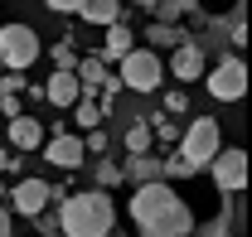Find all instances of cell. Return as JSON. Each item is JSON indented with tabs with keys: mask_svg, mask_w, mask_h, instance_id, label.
<instances>
[{
	"mask_svg": "<svg viewBox=\"0 0 252 237\" xmlns=\"http://www.w3.org/2000/svg\"><path fill=\"white\" fill-rule=\"evenodd\" d=\"M131 223L141 228V237H189L194 233V213L189 204L170 189V179H156V184H136L131 194Z\"/></svg>",
	"mask_w": 252,
	"mask_h": 237,
	"instance_id": "1",
	"label": "cell"
},
{
	"mask_svg": "<svg viewBox=\"0 0 252 237\" xmlns=\"http://www.w3.org/2000/svg\"><path fill=\"white\" fill-rule=\"evenodd\" d=\"M117 228V208L107 189H83V194H68L59 204V233L63 237H107Z\"/></svg>",
	"mask_w": 252,
	"mask_h": 237,
	"instance_id": "2",
	"label": "cell"
},
{
	"mask_svg": "<svg viewBox=\"0 0 252 237\" xmlns=\"http://www.w3.org/2000/svg\"><path fill=\"white\" fill-rule=\"evenodd\" d=\"M180 155H185L189 165H194V175H204V165L214 160L223 150V126H219V117H199V121H189L185 131H180Z\"/></svg>",
	"mask_w": 252,
	"mask_h": 237,
	"instance_id": "3",
	"label": "cell"
},
{
	"mask_svg": "<svg viewBox=\"0 0 252 237\" xmlns=\"http://www.w3.org/2000/svg\"><path fill=\"white\" fill-rule=\"evenodd\" d=\"M39 59V34L30 25H0V63H5V73H25L30 63Z\"/></svg>",
	"mask_w": 252,
	"mask_h": 237,
	"instance_id": "4",
	"label": "cell"
},
{
	"mask_svg": "<svg viewBox=\"0 0 252 237\" xmlns=\"http://www.w3.org/2000/svg\"><path fill=\"white\" fill-rule=\"evenodd\" d=\"M204 88L214 102H243V92H248V63L238 59V54H228L209 68V78H204Z\"/></svg>",
	"mask_w": 252,
	"mask_h": 237,
	"instance_id": "5",
	"label": "cell"
},
{
	"mask_svg": "<svg viewBox=\"0 0 252 237\" xmlns=\"http://www.w3.org/2000/svg\"><path fill=\"white\" fill-rule=\"evenodd\" d=\"M117 68H122V73H117V83L131 88V92H156L160 83H165V68H160V59L151 54V49H131Z\"/></svg>",
	"mask_w": 252,
	"mask_h": 237,
	"instance_id": "6",
	"label": "cell"
},
{
	"mask_svg": "<svg viewBox=\"0 0 252 237\" xmlns=\"http://www.w3.org/2000/svg\"><path fill=\"white\" fill-rule=\"evenodd\" d=\"M209 170H214L219 194H243V189H248V150L243 146H223L219 155L209 160Z\"/></svg>",
	"mask_w": 252,
	"mask_h": 237,
	"instance_id": "7",
	"label": "cell"
},
{
	"mask_svg": "<svg viewBox=\"0 0 252 237\" xmlns=\"http://www.w3.org/2000/svg\"><path fill=\"white\" fill-rule=\"evenodd\" d=\"M5 199H10V213L34 218V213H44V208H49V179H15Z\"/></svg>",
	"mask_w": 252,
	"mask_h": 237,
	"instance_id": "8",
	"label": "cell"
},
{
	"mask_svg": "<svg viewBox=\"0 0 252 237\" xmlns=\"http://www.w3.org/2000/svg\"><path fill=\"white\" fill-rule=\"evenodd\" d=\"M44 155H49V165H59V170H83L88 165V150H83V136H49V146H44Z\"/></svg>",
	"mask_w": 252,
	"mask_h": 237,
	"instance_id": "9",
	"label": "cell"
},
{
	"mask_svg": "<svg viewBox=\"0 0 252 237\" xmlns=\"http://www.w3.org/2000/svg\"><path fill=\"white\" fill-rule=\"evenodd\" d=\"M170 73H175L180 83H194V78H204V44H199V39L180 44V49L170 54Z\"/></svg>",
	"mask_w": 252,
	"mask_h": 237,
	"instance_id": "10",
	"label": "cell"
},
{
	"mask_svg": "<svg viewBox=\"0 0 252 237\" xmlns=\"http://www.w3.org/2000/svg\"><path fill=\"white\" fill-rule=\"evenodd\" d=\"M5 146L15 150V155L39 150V146H44V121H39V117H15V121H10V141H5Z\"/></svg>",
	"mask_w": 252,
	"mask_h": 237,
	"instance_id": "11",
	"label": "cell"
},
{
	"mask_svg": "<svg viewBox=\"0 0 252 237\" xmlns=\"http://www.w3.org/2000/svg\"><path fill=\"white\" fill-rule=\"evenodd\" d=\"M78 97H83V92H78V78L63 73V68H54V73H49V88H44V102H49V107H63V112H73Z\"/></svg>",
	"mask_w": 252,
	"mask_h": 237,
	"instance_id": "12",
	"label": "cell"
},
{
	"mask_svg": "<svg viewBox=\"0 0 252 237\" xmlns=\"http://www.w3.org/2000/svg\"><path fill=\"white\" fill-rule=\"evenodd\" d=\"M126 54H131V25L117 20V25H107V44L97 49V59L102 63H122Z\"/></svg>",
	"mask_w": 252,
	"mask_h": 237,
	"instance_id": "13",
	"label": "cell"
},
{
	"mask_svg": "<svg viewBox=\"0 0 252 237\" xmlns=\"http://www.w3.org/2000/svg\"><path fill=\"white\" fill-rule=\"evenodd\" d=\"M122 179H131V184H156V179H165L160 175V155H151V150L146 155H131L122 165Z\"/></svg>",
	"mask_w": 252,
	"mask_h": 237,
	"instance_id": "14",
	"label": "cell"
},
{
	"mask_svg": "<svg viewBox=\"0 0 252 237\" xmlns=\"http://www.w3.org/2000/svg\"><path fill=\"white\" fill-rule=\"evenodd\" d=\"M78 15H83L88 25H102V30H107V25H117V20H122V0H88Z\"/></svg>",
	"mask_w": 252,
	"mask_h": 237,
	"instance_id": "15",
	"label": "cell"
},
{
	"mask_svg": "<svg viewBox=\"0 0 252 237\" xmlns=\"http://www.w3.org/2000/svg\"><path fill=\"white\" fill-rule=\"evenodd\" d=\"M151 15H156V25H180L185 15H199V0H160Z\"/></svg>",
	"mask_w": 252,
	"mask_h": 237,
	"instance_id": "16",
	"label": "cell"
},
{
	"mask_svg": "<svg viewBox=\"0 0 252 237\" xmlns=\"http://www.w3.org/2000/svg\"><path fill=\"white\" fill-rule=\"evenodd\" d=\"M189 39H194V34L180 30V25H156V20H151V30H146V44H165V49H180Z\"/></svg>",
	"mask_w": 252,
	"mask_h": 237,
	"instance_id": "17",
	"label": "cell"
},
{
	"mask_svg": "<svg viewBox=\"0 0 252 237\" xmlns=\"http://www.w3.org/2000/svg\"><path fill=\"white\" fill-rule=\"evenodd\" d=\"M151 146H156V141H151V126H146V117H136L126 126V155H146Z\"/></svg>",
	"mask_w": 252,
	"mask_h": 237,
	"instance_id": "18",
	"label": "cell"
},
{
	"mask_svg": "<svg viewBox=\"0 0 252 237\" xmlns=\"http://www.w3.org/2000/svg\"><path fill=\"white\" fill-rule=\"evenodd\" d=\"M146 126H151V141H160V146H175L180 141V126L165 117V112H156V117H146Z\"/></svg>",
	"mask_w": 252,
	"mask_h": 237,
	"instance_id": "19",
	"label": "cell"
},
{
	"mask_svg": "<svg viewBox=\"0 0 252 237\" xmlns=\"http://www.w3.org/2000/svg\"><path fill=\"white\" fill-rule=\"evenodd\" d=\"M73 121H78V126H83V131H97V126H102V107H97V102H88V97H78V102H73Z\"/></svg>",
	"mask_w": 252,
	"mask_h": 237,
	"instance_id": "20",
	"label": "cell"
},
{
	"mask_svg": "<svg viewBox=\"0 0 252 237\" xmlns=\"http://www.w3.org/2000/svg\"><path fill=\"white\" fill-rule=\"evenodd\" d=\"M160 175L165 179H194V165L175 150V155H160Z\"/></svg>",
	"mask_w": 252,
	"mask_h": 237,
	"instance_id": "21",
	"label": "cell"
},
{
	"mask_svg": "<svg viewBox=\"0 0 252 237\" xmlns=\"http://www.w3.org/2000/svg\"><path fill=\"white\" fill-rule=\"evenodd\" d=\"M117 184H122V165L97 155V189H117Z\"/></svg>",
	"mask_w": 252,
	"mask_h": 237,
	"instance_id": "22",
	"label": "cell"
},
{
	"mask_svg": "<svg viewBox=\"0 0 252 237\" xmlns=\"http://www.w3.org/2000/svg\"><path fill=\"white\" fill-rule=\"evenodd\" d=\"M20 170H25V160H20L10 146H0V179H5V175H20Z\"/></svg>",
	"mask_w": 252,
	"mask_h": 237,
	"instance_id": "23",
	"label": "cell"
},
{
	"mask_svg": "<svg viewBox=\"0 0 252 237\" xmlns=\"http://www.w3.org/2000/svg\"><path fill=\"white\" fill-rule=\"evenodd\" d=\"M160 112H165V117H180V112H189V97H185L180 88L165 92V107H160Z\"/></svg>",
	"mask_w": 252,
	"mask_h": 237,
	"instance_id": "24",
	"label": "cell"
},
{
	"mask_svg": "<svg viewBox=\"0 0 252 237\" xmlns=\"http://www.w3.org/2000/svg\"><path fill=\"white\" fill-rule=\"evenodd\" d=\"M73 63H78V54L68 49V39H63V44H54V68H63V73H73Z\"/></svg>",
	"mask_w": 252,
	"mask_h": 237,
	"instance_id": "25",
	"label": "cell"
},
{
	"mask_svg": "<svg viewBox=\"0 0 252 237\" xmlns=\"http://www.w3.org/2000/svg\"><path fill=\"white\" fill-rule=\"evenodd\" d=\"M83 150H88V155H107V131H102V126L88 131V136H83Z\"/></svg>",
	"mask_w": 252,
	"mask_h": 237,
	"instance_id": "26",
	"label": "cell"
},
{
	"mask_svg": "<svg viewBox=\"0 0 252 237\" xmlns=\"http://www.w3.org/2000/svg\"><path fill=\"white\" fill-rule=\"evenodd\" d=\"M34 228H39L44 237H54V233H59V213H54V208H44V213H34Z\"/></svg>",
	"mask_w": 252,
	"mask_h": 237,
	"instance_id": "27",
	"label": "cell"
},
{
	"mask_svg": "<svg viewBox=\"0 0 252 237\" xmlns=\"http://www.w3.org/2000/svg\"><path fill=\"white\" fill-rule=\"evenodd\" d=\"M44 5H49L54 15H78V10H83L88 0H44Z\"/></svg>",
	"mask_w": 252,
	"mask_h": 237,
	"instance_id": "28",
	"label": "cell"
},
{
	"mask_svg": "<svg viewBox=\"0 0 252 237\" xmlns=\"http://www.w3.org/2000/svg\"><path fill=\"white\" fill-rule=\"evenodd\" d=\"M0 237H15V213L0 204Z\"/></svg>",
	"mask_w": 252,
	"mask_h": 237,
	"instance_id": "29",
	"label": "cell"
},
{
	"mask_svg": "<svg viewBox=\"0 0 252 237\" xmlns=\"http://www.w3.org/2000/svg\"><path fill=\"white\" fill-rule=\"evenodd\" d=\"M136 5H141V10H156V5H160V0H136Z\"/></svg>",
	"mask_w": 252,
	"mask_h": 237,
	"instance_id": "30",
	"label": "cell"
},
{
	"mask_svg": "<svg viewBox=\"0 0 252 237\" xmlns=\"http://www.w3.org/2000/svg\"><path fill=\"white\" fill-rule=\"evenodd\" d=\"M5 194H10V189H5V179H0V199H5Z\"/></svg>",
	"mask_w": 252,
	"mask_h": 237,
	"instance_id": "31",
	"label": "cell"
},
{
	"mask_svg": "<svg viewBox=\"0 0 252 237\" xmlns=\"http://www.w3.org/2000/svg\"><path fill=\"white\" fill-rule=\"evenodd\" d=\"M219 237H233V233H228V228H223V233H219Z\"/></svg>",
	"mask_w": 252,
	"mask_h": 237,
	"instance_id": "32",
	"label": "cell"
},
{
	"mask_svg": "<svg viewBox=\"0 0 252 237\" xmlns=\"http://www.w3.org/2000/svg\"><path fill=\"white\" fill-rule=\"evenodd\" d=\"M0 73H5V63H0Z\"/></svg>",
	"mask_w": 252,
	"mask_h": 237,
	"instance_id": "33",
	"label": "cell"
},
{
	"mask_svg": "<svg viewBox=\"0 0 252 237\" xmlns=\"http://www.w3.org/2000/svg\"><path fill=\"white\" fill-rule=\"evenodd\" d=\"M107 237H112V233H107Z\"/></svg>",
	"mask_w": 252,
	"mask_h": 237,
	"instance_id": "34",
	"label": "cell"
}]
</instances>
